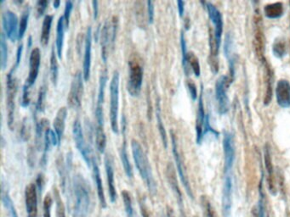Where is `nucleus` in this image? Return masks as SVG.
<instances>
[{
    "instance_id": "1",
    "label": "nucleus",
    "mask_w": 290,
    "mask_h": 217,
    "mask_svg": "<svg viewBox=\"0 0 290 217\" xmlns=\"http://www.w3.org/2000/svg\"><path fill=\"white\" fill-rule=\"evenodd\" d=\"M131 148H132L133 159L139 174L147 186L150 193L154 195L158 190V186L152 173L149 159L140 143L136 139L131 141Z\"/></svg>"
},
{
    "instance_id": "2",
    "label": "nucleus",
    "mask_w": 290,
    "mask_h": 217,
    "mask_svg": "<svg viewBox=\"0 0 290 217\" xmlns=\"http://www.w3.org/2000/svg\"><path fill=\"white\" fill-rule=\"evenodd\" d=\"M74 207L73 217H87L90 204V188L83 175L77 174L73 177Z\"/></svg>"
},
{
    "instance_id": "3",
    "label": "nucleus",
    "mask_w": 290,
    "mask_h": 217,
    "mask_svg": "<svg viewBox=\"0 0 290 217\" xmlns=\"http://www.w3.org/2000/svg\"><path fill=\"white\" fill-rule=\"evenodd\" d=\"M119 72L114 71L110 83V122L112 131L119 134Z\"/></svg>"
},
{
    "instance_id": "4",
    "label": "nucleus",
    "mask_w": 290,
    "mask_h": 217,
    "mask_svg": "<svg viewBox=\"0 0 290 217\" xmlns=\"http://www.w3.org/2000/svg\"><path fill=\"white\" fill-rule=\"evenodd\" d=\"M143 75L144 70L141 62L136 57H132L129 61V80L127 85L128 92L131 96L137 97L141 93Z\"/></svg>"
},
{
    "instance_id": "5",
    "label": "nucleus",
    "mask_w": 290,
    "mask_h": 217,
    "mask_svg": "<svg viewBox=\"0 0 290 217\" xmlns=\"http://www.w3.org/2000/svg\"><path fill=\"white\" fill-rule=\"evenodd\" d=\"M72 135H73V139H74L75 144H76V148L83 157V160L86 163L87 166L88 168H91L94 157L92 155L90 147L88 145V143H86L83 128L81 126L80 121L78 119H76L73 122V125H72Z\"/></svg>"
},
{
    "instance_id": "6",
    "label": "nucleus",
    "mask_w": 290,
    "mask_h": 217,
    "mask_svg": "<svg viewBox=\"0 0 290 217\" xmlns=\"http://www.w3.org/2000/svg\"><path fill=\"white\" fill-rule=\"evenodd\" d=\"M18 91V81L9 72L6 79V106L8 113V127L10 129H13L15 121V109H16V97Z\"/></svg>"
},
{
    "instance_id": "7",
    "label": "nucleus",
    "mask_w": 290,
    "mask_h": 217,
    "mask_svg": "<svg viewBox=\"0 0 290 217\" xmlns=\"http://www.w3.org/2000/svg\"><path fill=\"white\" fill-rule=\"evenodd\" d=\"M83 74L77 72L72 81L69 94L67 97V105L71 109L78 110L82 105L83 94Z\"/></svg>"
},
{
    "instance_id": "8",
    "label": "nucleus",
    "mask_w": 290,
    "mask_h": 217,
    "mask_svg": "<svg viewBox=\"0 0 290 217\" xmlns=\"http://www.w3.org/2000/svg\"><path fill=\"white\" fill-rule=\"evenodd\" d=\"M254 46L257 58L261 62L265 61V36L263 31L262 18L260 11H256L254 18Z\"/></svg>"
},
{
    "instance_id": "9",
    "label": "nucleus",
    "mask_w": 290,
    "mask_h": 217,
    "mask_svg": "<svg viewBox=\"0 0 290 217\" xmlns=\"http://www.w3.org/2000/svg\"><path fill=\"white\" fill-rule=\"evenodd\" d=\"M170 135H171L172 152H173L174 161H175V165H176L177 171H178V174H179V176H180V181L182 182L183 186H184L185 191L187 192L188 196L191 199H194V192H192L191 185H190L187 176H186V173H185L184 163H183L180 152H179V149H178L176 138H175V135H174L173 131L170 132Z\"/></svg>"
},
{
    "instance_id": "10",
    "label": "nucleus",
    "mask_w": 290,
    "mask_h": 217,
    "mask_svg": "<svg viewBox=\"0 0 290 217\" xmlns=\"http://www.w3.org/2000/svg\"><path fill=\"white\" fill-rule=\"evenodd\" d=\"M232 84L228 76L220 77L216 83V98L218 104L219 113L225 115L229 110V99L227 95V91Z\"/></svg>"
},
{
    "instance_id": "11",
    "label": "nucleus",
    "mask_w": 290,
    "mask_h": 217,
    "mask_svg": "<svg viewBox=\"0 0 290 217\" xmlns=\"http://www.w3.org/2000/svg\"><path fill=\"white\" fill-rule=\"evenodd\" d=\"M19 20L16 13L7 10L2 15V24L6 38L11 42L19 39Z\"/></svg>"
},
{
    "instance_id": "12",
    "label": "nucleus",
    "mask_w": 290,
    "mask_h": 217,
    "mask_svg": "<svg viewBox=\"0 0 290 217\" xmlns=\"http://www.w3.org/2000/svg\"><path fill=\"white\" fill-rule=\"evenodd\" d=\"M108 72L105 70L100 77L99 89L97 95L96 107H95V118L97 126L103 127L104 126V113H103V104L105 101L106 86L108 83Z\"/></svg>"
},
{
    "instance_id": "13",
    "label": "nucleus",
    "mask_w": 290,
    "mask_h": 217,
    "mask_svg": "<svg viewBox=\"0 0 290 217\" xmlns=\"http://www.w3.org/2000/svg\"><path fill=\"white\" fill-rule=\"evenodd\" d=\"M166 177L169 182V187L174 192V196L176 198L177 203L179 205L180 214L182 217H186L184 209V203H183V197L181 191H180L179 183L177 181L176 171L174 170V165L172 163H169L166 167Z\"/></svg>"
},
{
    "instance_id": "14",
    "label": "nucleus",
    "mask_w": 290,
    "mask_h": 217,
    "mask_svg": "<svg viewBox=\"0 0 290 217\" xmlns=\"http://www.w3.org/2000/svg\"><path fill=\"white\" fill-rule=\"evenodd\" d=\"M223 148L225 155V174L230 173L235 160V145L234 138L231 132H226L223 138Z\"/></svg>"
},
{
    "instance_id": "15",
    "label": "nucleus",
    "mask_w": 290,
    "mask_h": 217,
    "mask_svg": "<svg viewBox=\"0 0 290 217\" xmlns=\"http://www.w3.org/2000/svg\"><path fill=\"white\" fill-rule=\"evenodd\" d=\"M205 7L207 9L209 17H210L211 22L215 26V39L216 43L218 44L219 47H221V36L223 33V20H222V15L221 11L214 6L213 4L210 2H206Z\"/></svg>"
},
{
    "instance_id": "16",
    "label": "nucleus",
    "mask_w": 290,
    "mask_h": 217,
    "mask_svg": "<svg viewBox=\"0 0 290 217\" xmlns=\"http://www.w3.org/2000/svg\"><path fill=\"white\" fill-rule=\"evenodd\" d=\"M41 64V53L39 48H34L31 52L29 58V72L28 77L26 80L25 85L29 88L33 87L36 83L37 78L39 77V67Z\"/></svg>"
},
{
    "instance_id": "17",
    "label": "nucleus",
    "mask_w": 290,
    "mask_h": 217,
    "mask_svg": "<svg viewBox=\"0 0 290 217\" xmlns=\"http://www.w3.org/2000/svg\"><path fill=\"white\" fill-rule=\"evenodd\" d=\"M232 177L231 173L226 174L224 185L222 190V214L224 217H230L232 207Z\"/></svg>"
},
{
    "instance_id": "18",
    "label": "nucleus",
    "mask_w": 290,
    "mask_h": 217,
    "mask_svg": "<svg viewBox=\"0 0 290 217\" xmlns=\"http://www.w3.org/2000/svg\"><path fill=\"white\" fill-rule=\"evenodd\" d=\"M92 54V28L88 27L84 42V55H83V74L84 81L87 82L90 77Z\"/></svg>"
},
{
    "instance_id": "19",
    "label": "nucleus",
    "mask_w": 290,
    "mask_h": 217,
    "mask_svg": "<svg viewBox=\"0 0 290 217\" xmlns=\"http://www.w3.org/2000/svg\"><path fill=\"white\" fill-rule=\"evenodd\" d=\"M25 203L28 217H38V189L35 183L26 187Z\"/></svg>"
},
{
    "instance_id": "20",
    "label": "nucleus",
    "mask_w": 290,
    "mask_h": 217,
    "mask_svg": "<svg viewBox=\"0 0 290 217\" xmlns=\"http://www.w3.org/2000/svg\"><path fill=\"white\" fill-rule=\"evenodd\" d=\"M106 174L108 179V192L109 198L112 203L116 202L118 194H117L116 187H115V179H114V159L111 154H106L105 159Z\"/></svg>"
},
{
    "instance_id": "21",
    "label": "nucleus",
    "mask_w": 290,
    "mask_h": 217,
    "mask_svg": "<svg viewBox=\"0 0 290 217\" xmlns=\"http://www.w3.org/2000/svg\"><path fill=\"white\" fill-rule=\"evenodd\" d=\"M277 105L282 109L290 108V83L286 79H280L276 86Z\"/></svg>"
},
{
    "instance_id": "22",
    "label": "nucleus",
    "mask_w": 290,
    "mask_h": 217,
    "mask_svg": "<svg viewBox=\"0 0 290 217\" xmlns=\"http://www.w3.org/2000/svg\"><path fill=\"white\" fill-rule=\"evenodd\" d=\"M101 47H102V59L103 62L107 63L109 56V47L112 45V22L107 21L101 30Z\"/></svg>"
},
{
    "instance_id": "23",
    "label": "nucleus",
    "mask_w": 290,
    "mask_h": 217,
    "mask_svg": "<svg viewBox=\"0 0 290 217\" xmlns=\"http://www.w3.org/2000/svg\"><path fill=\"white\" fill-rule=\"evenodd\" d=\"M264 159H265V166L267 172V183H268L269 191L272 195L276 194V179L274 175V168L271 159V150L268 144L265 147V153H264Z\"/></svg>"
},
{
    "instance_id": "24",
    "label": "nucleus",
    "mask_w": 290,
    "mask_h": 217,
    "mask_svg": "<svg viewBox=\"0 0 290 217\" xmlns=\"http://www.w3.org/2000/svg\"><path fill=\"white\" fill-rule=\"evenodd\" d=\"M201 89V94L199 96V109H198V114H197L196 121V132H197V143L200 144L202 143L203 138H204V127H205V118L206 115L205 112V105H204V89Z\"/></svg>"
},
{
    "instance_id": "25",
    "label": "nucleus",
    "mask_w": 290,
    "mask_h": 217,
    "mask_svg": "<svg viewBox=\"0 0 290 217\" xmlns=\"http://www.w3.org/2000/svg\"><path fill=\"white\" fill-rule=\"evenodd\" d=\"M92 167H93V175H94V182L96 185L97 195L99 198L100 204L103 209H106L108 206L107 200H106L105 192H104V187H103V180L101 177V171H100L99 165L97 163L95 159H93L92 162Z\"/></svg>"
},
{
    "instance_id": "26",
    "label": "nucleus",
    "mask_w": 290,
    "mask_h": 217,
    "mask_svg": "<svg viewBox=\"0 0 290 217\" xmlns=\"http://www.w3.org/2000/svg\"><path fill=\"white\" fill-rule=\"evenodd\" d=\"M122 132L123 135L125 136V139L123 141L122 143L121 148H120V159H121L122 165L124 167L125 174L127 176L128 178L130 180H132L134 177V173H133L132 165L130 164V159H129V155H128L127 151V143H126V139H125V132H126V124H123L122 125Z\"/></svg>"
},
{
    "instance_id": "27",
    "label": "nucleus",
    "mask_w": 290,
    "mask_h": 217,
    "mask_svg": "<svg viewBox=\"0 0 290 217\" xmlns=\"http://www.w3.org/2000/svg\"><path fill=\"white\" fill-rule=\"evenodd\" d=\"M66 117H67V109L66 107L60 108L56 113V116H55L54 122H53L54 131L58 137L60 144H61V139H62L64 132H65Z\"/></svg>"
},
{
    "instance_id": "28",
    "label": "nucleus",
    "mask_w": 290,
    "mask_h": 217,
    "mask_svg": "<svg viewBox=\"0 0 290 217\" xmlns=\"http://www.w3.org/2000/svg\"><path fill=\"white\" fill-rule=\"evenodd\" d=\"M265 67V99H264V105H268L271 103L272 99V84H273V73L271 71V67L265 60L263 62Z\"/></svg>"
},
{
    "instance_id": "29",
    "label": "nucleus",
    "mask_w": 290,
    "mask_h": 217,
    "mask_svg": "<svg viewBox=\"0 0 290 217\" xmlns=\"http://www.w3.org/2000/svg\"><path fill=\"white\" fill-rule=\"evenodd\" d=\"M66 31L65 26V21L63 17L59 18L56 28V40H55V50L57 53L59 59L62 57V50H63L64 38H65V32Z\"/></svg>"
},
{
    "instance_id": "30",
    "label": "nucleus",
    "mask_w": 290,
    "mask_h": 217,
    "mask_svg": "<svg viewBox=\"0 0 290 217\" xmlns=\"http://www.w3.org/2000/svg\"><path fill=\"white\" fill-rule=\"evenodd\" d=\"M1 200L3 203V205L7 211L9 212V214L11 217H19L17 214V209L14 205V202L11 199L10 193H9V190L7 187L4 182L1 184Z\"/></svg>"
},
{
    "instance_id": "31",
    "label": "nucleus",
    "mask_w": 290,
    "mask_h": 217,
    "mask_svg": "<svg viewBox=\"0 0 290 217\" xmlns=\"http://www.w3.org/2000/svg\"><path fill=\"white\" fill-rule=\"evenodd\" d=\"M53 19L54 16L52 15H46L44 17L42 25L41 36H40V44L43 47L47 46L49 40H50V32L52 27Z\"/></svg>"
},
{
    "instance_id": "32",
    "label": "nucleus",
    "mask_w": 290,
    "mask_h": 217,
    "mask_svg": "<svg viewBox=\"0 0 290 217\" xmlns=\"http://www.w3.org/2000/svg\"><path fill=\"white\" fill-rule=\"evenodd\" d=\"M264 13L269 19H279L283 16V5L281 2L266 5L264 7Z\"/></svg>"
},
{
    "instance_id": "33",
    "label": "nucleus",
    "mask_w": 290,
    "mask_h": 217,
    "mask_svg": "<svg viewBox=\"0 0 290 217\" xmlns=\"http://www.w3.org/2000/svg\"><path fill=\"white\" fill-rule=\"evenodd\" d=\"M156 118H157V125L158 129L159 131L161 139L163 142L164 148H168V137L166 132L165 127L163 125V119H162V114H161L160 99L158 98L156 101Z\"/></svg>"
},
{
    "instance_id": "34",
    "label": "nucleus",
    "mask_w": 290,
    "mask_h": 217,
    "mask_svg": "<svg viewBox=\"0 0 290 217\" xmlns=\"http://www.w3.org/2000/svg\"><path fill=\"white\" fill-rule=\"evenodd\" d=\"M49 121L47 119H42L36 123V148L38 150L44 148V133L49 128Z\"/></svg>"
},
{
    "instance_id": "35",
    "label": "nucleus",
    "mask_w": 290,
    "mask_h": 217,
    "mask_svg": "<svg viewBox=\"0 0 290 217\" xmlns=\"http://www.w3.org/2000/svg\"><path fill=\"white\" fill-rule=\"evenodd\" d=\"M8 62V44L6 42V36L5 33L0 35V66L3 71L7 67Z\"/></svg>"
},
{
    "instance_id": "36",
    "label": "nucleus",
    "mask_w": 290,
    "mask_h": 217,
    "mask_svg": "<svg viewBox=\"0 0 290 217\" xmlns=\"http://www.w3.org/2000/svg\"><path fill=\"white\" fill-rule=\"evenodd\" d=\"M57 57V53L55 52V49L53 48L50 56V78L54 85H56L58 81L59 65Z\"/></svg>"
},
{
    "instance_id": "37",
    "label": "nucleus",
    "mask_w": 290,
    "mask_h": 217,
    "mask_svg": "<svg viewBox=\"0 0 290 217\" xmlns=\"http://www.w3.org/2000/svg\"><path fill=\"white\" fill-rule=\"evenodd\" d=\"M95 146L99 153L101 154L105 153L106 147H107V137H106L103 127H98V126L95 128Z\"/></svg>"
},
{
    "instance_id": "38",
    "label": "nucleus",
    "mask_w": 290,
    "mask_h": 217,
    "mask_svg": "<svg viewBox=\"0 0 290 217\" xmlns=\"http://www.w3.org/2000/svg\"><path fill=\"white\" fill-rule=\"evenodd\" d=\"M30 12L31 9L29 6H27L25 10L22 12V17H21L19 22V40L23 39V37L25 35L26 31L28 29Z\"/></svg>"
},
{
    "instance_id": "39",
    "label": "nucleus",
    "mask_w": 290,
    "mask_h": 217,
    "mask_svg": "<svg viewBox=\"0 0 290 217\" xmlns=\"http://www.w3.org/2000/svg\"><path fill=\"white\" fill-rule=\"evenodd\" d=\"M180 48H181V55H182V66L184 72L186 76L190 74V66L188 65V53L187 47H186V41H185L184 33L180 34Z\"/></svg>"
},
{
    "instance_id": "40",
    "label": "nucleus",
    "mask_w": 290,
    "mask_h": 217,
    "mask_svg": "<svg viewBox=\"0 0 290 217\" xmlns=\"http://www.w3.org/2000/svg\"><path fill=\"white\" fill-rule=\"evenodd\" d=\"M46 95H47V87L46 85H42L39 88V96L37 99L36 111L44 112L46 104Z\"/></svg>"
},
{
    "instance_id": "41",
    "label": "nucleus",
    "mask_w": 290,
    "mask_h": 217,
    "mask_svg": "<svg viewBox=\"0 0 290 217\" xmlns=\"http://www.w3.org/2000/svg\"><path fill=\"white\" fill-rule=\"evenodd\" d=\"M54 197H55L56 217H66V209H65L63 201L61 199L58 190L55 187L54 188Z\"/></svg>"
},
{
    "instance_id": "42",
    "label": "nucleus",
    "mask_w": 290,
    "mask_h": 217,
    "mask_svg": "<svg viewBox=\"0 0 290 217\" xmlns=\"http://www.w3.org/2000/svg\"><path fill=\"white\" fill-rule=\"evenodd\" d=\"M122 198H123V201H124L126 215H127V217H134L132 198H131L130 192L126 191V190H124L122 192Z\"/></svg>"
},
{
    "instance_id": "43",
    "label": "nucleus",
    "mask_w": 290,
    "mask_h": 217,
    "mask_svg": "<svg viewBox=\"0 0 290 217\" xmlns=\"http://www.w3.org/2000/svg\"><path fill=\"white\" fill-rule=\"evenodd\" d=\"M188 65L190 68L192 70L194 75L197 77H200L201 74V68H200V64H199V59L197 57L195 54L192 52L188 53Z\"/></svg>"
},
{
    "instance_id": "44",
    "label": "nucleus",
    "mask_w": 290,
    "mask_h": 217,
    "mask_svg": "<svg viewBox=\"0 0 290 217\" xmlns=\"http://www.w3.org/2000/svg\"><path fill=\"white\" fill-rule=\"evenodd\" d=\"M272 51H273L274 55L276 58L281 59L284 57L287 54V48H286V44H285L284 42L282 40H276L274 43Z\"/></svg>"
},
{
    "instance_id": "45",
    "label": "nucleus",
    "mask_w": 290,
    "mask_h": 217,
    "mask_svg": "<svg viewBox=\"0 0 290 217\" xmlns=\"http://www.w3.org/2000/svg\"><path fill=\"white\" fill-rule=\"evenodd\" d=\"M201 206H202L204 217H214L212 205L206 196L201 197Z\"/></svg>"
},
{
    "instance_id": "46",
    "label": "nucleus",
    "mask_w": 290,
    "mask_h": 217,
    "mask_svg": "<svg viewBox=\"0 0 290 217\" xmlns=\"http://www.w3.org/2000/svg\"><path fill=\"white\" fill-rule=\"evenodd\" d=\"M72 9H73L72 1H66L64 15L62 16L64 21H65V26H66V30L69 28L70 17H71V14H72Z\"/></svg>"
},
{
    "instance_id": "47",
    "label": "nucleus",
    "mask_w": 290,
    "mask_h": 217,
    "mask_svg": "<svg viewBox=\"0 0 290 217\" xmlns=\"http://www.w3.org/2000/svg\"><path fill=\"white\" fill-rule=\"evenodd\" d=\"M53 199L50 193L45 196L44 199V217H51V208H52Z\"/></svg>"
},
{
    "instance_id": "48",
    "label": "nucleus",
    "mask_w": 290,
    "mask_h": 217,
    "mask_svg": "<svg viewBox=\"0 0 290 217\" xmlns=\"http://www.w3.org/2000/svg\"><path fill=\"white\" fill-rule=\"evenodd\" d=\"M30 88L28 86H23V89H22V101H21V105L22 107L27 108L30 105L31 98H30Z\"/></svg>"
},
{
    "instance_id": "49",
    "label": "nucleus",
    "mask_w": 290,
    "mask_h": 217,
    "mask_svg": "<svg viewBox=\"0 0 290 217\" xmlns=\"http://www.w3.org/2000/svg\"><path fill=\"white\" fill-rule=\"evenodd\" d=\"M50 2L47 0H39L36 3V17L37 18L41 17L44 14Z\"/></svg>"
},
{
    "instance_id": "50",
    "label": "nucleus",
    "mask_w": 290,
    "mask_h": 217,
    "mask_svg": "<svg viewBox=\"0 0 290 217\" xmlns=\"http://www.w3.org/2000/svg\"><path fill=\"white\" fill-rule=\"evenodd\" d=\"M30 127L28 126V119L25 118L23 120L22 128H21V138L23 141H28V138L30 137Z\"/></svg>"
},
{
    "instance_id": "51",
    "label": "nucleus",
    "mask_w": 290,
    "mask_h": 217,
    "mask_svg": "<svg viewBox=\"0 0 290 217\" xmlns=\"http://www.w3.org/2000/svg\"><path fill=\"white\" fill-rule=\"evenodd\" d=\"M22 51H23V44H20L18 46V49H17V59H16V62H15L14 66H12L10 72L12 73V74H15V72L17 71V68L19 67L20 64H21V61H22Z\"/></svg>"
},
{
    "instance_id": "52",
    "label": "nucleus",
    "mask_w": 290,
    "mask_h": 217,
    "mask_svg": "<svg viewBox=\"0 0 290 217\" xmlns=\"http://www.w3.org/2000/svg\"><path fill=\"white\" fill-rule=\"evenodd\" d=\"M147 17H148V22L150 24L153 23V21H154V16H155V8H154V3L149 0L147 1Z\"/></svg>"
},
{
    "instance_id": "53",
    "label": "nucleus",
    "mask_w": 290,
    "mask_h": 217,
    "mask_svg": "<svg viewBox=\"0 0 290 217\" xmlns=\"http://www.w3.org/2000/svg\"><path fill=\"white\" fill-rule=\"evenodd\" d=\"M35 184H36L37 189H38L39 194H42V190L44 188V177L43 174L40 173L38 175Z\"/></svg>"
},
{
    "instance_id": "54",
    "label": "nucleus",
    "mask_w": 290,
    "mask_h": 217,
    "mask_svg": "<svg viewBox=\"0 0 290 217\" xmlns=\"http://www.w3.org/2000/svg\"><path fill=\"white\" fill-rule=\"evenodd\" d=\"M188 89L191 94V99L194 101H195L198 99V90H197V87L194 83L191 82H188L187 83Z\"/></svg>"
},
{
    "instance_id": "55",
    "label": "nucleus",
    "mask_w": 290,
    "mask_h": 217,
    "mask_svg": "<svg viewBox=\"0 0 290 217\" xmlns=\"http://www.w3.org/2000/svg\"><path fill=\"white\" fill-rule=\"evenodd\" d=\"M92 6H93V16H94V19L96 20L98 18V15H99V2L96 0L92 1Z\"/></svg>"
},
{
    "instance_id": "56",
    "label": "nucleus",
    "mask_w": 290,
    "mask_h": 217,
    "mask_svg": "<svg viewBox=\"0 0 290 217\" xmlns=\"http://www.w3.org/2000/svg\"><path fill=\"white\" fill-rule=\"evenodd\" d=\"M177 7H178L180 17H182L184 16V12H185V2L181 1V0H178L177 1Z\"/></svg>"
},
{
    "instance_id": "57",
    "label": "nucleus",
    "mask_w": 290,
    "mask_h": 217,
    "mask_svg": "<svg viewBox=\"0 0 290 217\" xmlns=\"http://www.w3.org/2000/svg\"><path fill=\"white\" fill-rule=\"evenodd\" d=\"M167 217H175L174 211L170 207H167Z\"/></svg>"
},
{
    "instance_id": "58",
    "label": "nucleus",
    "mask_w": 290,
    "mask_h": 217,
    "mask_svg": "<svg viewBox=\"0 0 290 217\" xmlns=\"http://www.w3.org/2000/svg\"><path fill=\"white\" fill-rule=\"evenodd\" d=\"M141 214H142V216L143 217H150L149 214H148V213H147V210H146L144 206H141Z\"/></svg>"
},
{
    "instance_id": "59",
    "label": "nucleus",
    "mask_w": 290,
    "mask_h": 217,
    "mask_svg": "<svg viewBox=\"0 0 290 217\" xmlns=\"http://www.w3.org/2000/svg\"><path fill=\"white\" fill-rule=\"evenodd\" d=\"M60 5H61V1H59V0H56V1L53 2V6H54L55 9H58L60 7Z\"/></svg>"
},
{
    "instance_id": "60",
    "label": "nucleus",
    "mask_w": 290,
    "mask_h": 217,
    "mask_svg": "<svg viewBox=\"0 0 290 217\" xmlns=\"http://www.w3.org/2000/svg\"><path fill=\"white\" fill-rule=\"evenodd\" d=\"M28 48H30L31 46H32V43H33V41H32V37H29V38H28Z\"/></svg>"
},
{
    "instance_id": "61",
    "label": "nucleus",
    "mask_w": 290,
    "mask_h": 217,
    "mask_svg": "<svg viewBox=\"0 0 290 217\" xmlns=\"http://www.w3.org/2000/svg\"><path fill=\"white\" fill-rule=\"evenodd\" d=\"M22 1H14V4H22Z\"/></svg>"
}]
</instances>
